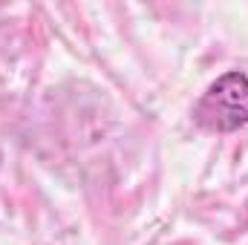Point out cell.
Returning a JSON list of instances; mask_svg holds the SVG:
<instances>
[{"label":"cell","instance_id":"cell-1","mask_svg":"<svg viewBox=\"0 0 248 245\" xmlns=\"http://www.w3.org/2000/svg\"><path fill=\"white\" fill-rule=\"evenodd\" d=\"M193 122L211 133H234L248 124V75L225 72L193 107Z\"/></svg>","mask_w":248,"mask_h":245}]
</instances>
